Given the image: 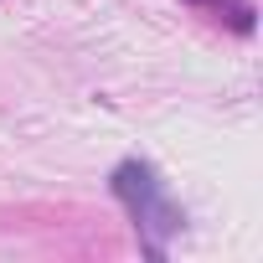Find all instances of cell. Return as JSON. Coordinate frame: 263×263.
I'll list each match as a JSON object with an SVG mask.
<instances>
[{
  "label": "cell",
  "instance_id": "obj_1",
  "mask_svg": "<svg viewBox=\"0 0 263 263\" xmlns=\"http://www.w3.org/2000/svg\"><path fill=\"white\" fill-rule=\"evenodd\" d=\"M114 191L129 201V212H135V217H150V212H160L155 176H150V165H140V160H124V165L114 171Z\"/></svg>",
  "mask_w": 263,
  "mask_h": 263
}]
</instances>
